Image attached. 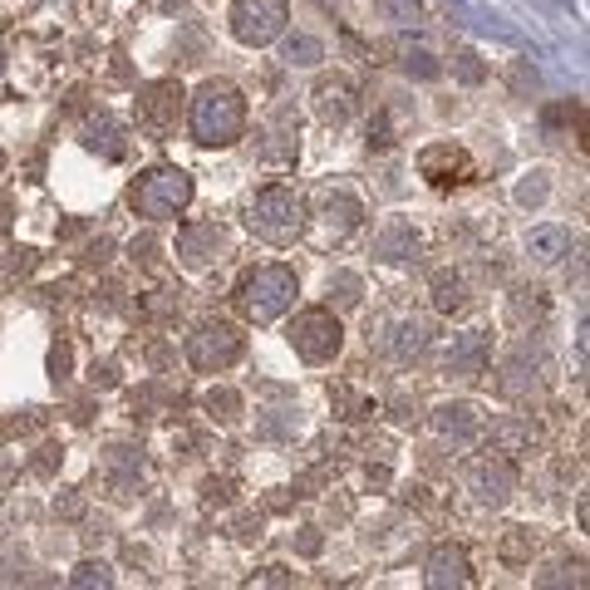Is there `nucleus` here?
Masks as SVG:
<instances>
[{
  "label": "nucleus",
  "mask_w": 590,
  "mask_h": 590,
  "mask_svg": "<svg viewBox=\"0 0 590 590\" xmlns=\"http://www.w3.org/2000/svg\"><path fill=\"white\" fill-rule=\"evenodd\" d=\"M192 138L202 148H232L236 138L246 133V94L236 89L232 79H207L192 94Z\"/></svg>",
  "instance_id": "obj_1"
},
{
  "label": "nucleus",
  "mask_w": 590,
  "mask_h": 590,
  "mask_svg": "<svg viewBox=\"0 0 590 590\" xmlns=\"http://www.w3.org/2000/svg\"><path fill=\"white\" fill-rule=\"evenodd\" d=\"M295 295H300V281H295L291 266H256L236 281V310L251 325H271V320L291 315Z\"/></svg>",
  "instance_id": "obj_2"
},
{
  "label": "nucleus",
  "mask_w": 590,
  "mask_h": 590,
  "mask_svg": "<svg viewBox=\"0 0 590 590\" xmlns=\"http://www.w3.org/2000/svg\"><path fill=\"white\" fill-rule=\"evenodd\" d=\"M246 227H251V236H261L271 246H291L295 236H305V227H310V202L291 187H266V192L251 197Z\"/></svg>",
  "instance_id": "obj_3"
},
{
  "label": "nucleus",
  "mask_w": 590,
  "mask_h": 590,
  "mask_svg": "<svg viewBox=\"0 0 590 590\" xmlns=\"http://www.w3.org/2000/svg\"><path fill=\"white\" fill-rule=\"evenodd\" d=\"M187 202H192V177L173 163H158V168L138 173V182L128 187V207L143 222H173Z\"/></svg>",
  "instance_id": "obj_4"
},
{
  "label": "nucleus",
  "mask_w": 590,
  "mask_h": 590,
  "mask_svg": "<svg viewBox=\"0 0 590 590\" xmlns=\"http://www.w3.org/2000/svg\"><path fill=\"white\" fill-rule=\"evenodd\" d=\"M286 340H291V350L300 354L305 364H330L335 354L345 350V325H340V315H335V310L310 305V310L291 315Z\"/></svg>",
  "instance_id": "obj_5"
},
{
  "label": "nucleus",
  "mask_w": 590,
  "mask_h": 590,
  "mask_svg": "<svg viewBox=\"0 0 590 590\" xmlns=\"http://www.w3.org/2000/svg\"><path fill=\"white\" fill-rule=\"evenodd\" d=\"M241 354H246V335L236 330L232 320H202V325L187 335V364L202 369V374L232 369Z\"/></svg>",
  "instance_id": "obj_6"
},
{
  "label": "nucleus",
  "mask_w": 590,
  "mask_h": 590,
  "mask_svg": "<svg viewBox=\"0 0 590 590\" xmlns=\"http://www.w3.org/2000/svg\"><path fill=\"white\" fill-rule=\"evenodd\" d=\"M291 25V0H232V35L246 50L281 40Z\"/></svg>",
  "instance_id": "obj_7"
},
{
  "label": "nucleus",
  "mask_w": 590,
  "mask_h": 590,
  "mask_svg": "<svg viewBox=\"0 0 590 590\" xmlns=\"http://www.w3.org/2000/svg\"><path fill=\"white\" fill-rule=\"evenodd\" d=\"M428 335L433 330L418 315H384L379 325H369V345H379L394 364H413L418 354L428 350Z\"/></svg>",
  "instance_id": "obj_8"
},
{
  "label": "nucleus",
  "mask_w": 590,
  "mask_h": 590,
  "mask_svg": "<svg viewBox=\"0 0 590 590\" xmlns=\"http://www.w3.org/2000/svg\"><path fill=\"white\" fill-rule=\"evenodd\" d=\"M463 487L472 492V502L477 507H502V502H512V492H517V468H512V458H472L468 472H463Z\"/></svg>",
  "instance_id": "obj_9"
},
{
  "label": "nucleus",
  "mask_w": 590,
  "mask_h": 590,
  "mask_svg": "<svg viewBox=\"0 0 590 590\" xmlns=\"http://www.w3.org/2000/svg\"><path fill=\"white\" fill-rule=\"evenodd\" d=\"M227 246H232V236H227L222 222H187L173 241V256L187 271H207V266H217L227 256Z\"/></svg>",
  "instance_id": "obj_10"
},
{
  "label": "nucleus",
  "mask_w": 590,
  "mask_h": 590,
  "mask_svg": "<svg viewBox=\"0 0 590 590\" xmlns=\"http://www.w3.org/2000/svg\"><path fill=\"white\" fill-rule=\"evenodd\" d=\"M418 173L428 177L433 187H463V182L477 177V168H472L468 148H458V143H428L418 153Z\"/></svg>",
  "instance_id": "obj_11"
},
{
  "label": "nucleus",
  "mask_w": 590,
  "mask_h": 590,
  "mask_svg": "<svg viewBox=\"0 0 590 590\" xmlns=\"http://www.w3.org/2000/svg\"><path fill=\"white\" fill-rule=\"evenodd\" d=\"M177 114H182V84L177 79H158V84H148L143 94H138V123L148 128V133H173L177 128Z\"/></svg>",
  "instance_id": "obj_12"
},
{
  "label": "nucleus",
  "mask_w": 590,
  "mask_h": 590,
  "mask_svg": "<svg viewBox=\"0 0 590 590\" xmlns=\"http://www.w3.org/2000/svg\"><path fill=\"white\" fill-rule=\"evenodd\" d=\"M541 379H546V354L536 350V345H517V350L502 359V369H497V389L507 399H522L531 389H541Z\"/></svg>",
  "instance_id": "obj_13"
},
{
  "label": "nucleus",
  "mask_w": 590,
  "mask_h": 590,
  "mask_svg": "<svg viewBox=\"0 0 590 590\" xmlns=\"http://www.w3.org/2000/svg\"><path fill=\"white\" fill-rule=\"evenodd\" d=\"M443 369L448 374H463V379H477V374H487V364H492V345H487V335L482 330H463V335H453L448 345H443Z\"/></svg>",
  "instance_id": "obj_14"
},
{
  "label": "nucleus",
  "mask_w": 590,
  "mask_h": 590,
  "mask_svg": "<svg viewBox=\"0 0 590 590\" xmlns=\"http://www.w3.org/2000/svg\"><path fill=\"white\" fill-rule=\"evenodd\" d=\"M423 581L433 590H463L472 586V561L463 546H453V541H443V546H433L428 551V566H423Z\"/></svg>",
  "instance_id": "obj_15"
},
{
  "label": "nucleus",
  "mask_w": 590,
  "mask_h": 590,
  "mask_svg": "<svg viewBox=\"0 0 590 590\" xmlns=\"http://www.w3.org/2000/svg\"><path fill=\"white\" fill-rule=\"evenodd\" d=\"M418 251H423V236L413 232L409 222H384L379 227V236H374V256L384 261V266H409V261H418Z\"/></svg>",
  "instance_id": "obj_16"
},
{
  "label": "nucleus",
  "mask_w": 590,
  "mask_h": 590,
  "mask_svg": "<svg viewBox=\"0 0 590 590\" xmlns=\"http://www.w3.org/2000/svg\"><path fill=\"white\" fill-rule=\"evenodd\" d=\"M315 114L325 118V123H350L359 114V99H354L350 79H320L315 84Z\"/></svg>",
  "instance_id": "obj_17"
},
{
  "label": "nucleus",
  "mask_w": 590,
  "mask_h": 590,
  "mask_svg": "<svg viewBox=\"0 0 590 590\" xmlns=\"http://www.w3.org/2000/svg\"><path fill=\"white\" fill-rule=\"evenodd\" d=\"M433 428H438L443 438L468 443V438L482 433V413H477V404H468V399H453V404H438V409H433Z\"/></svg>",
  "instance_id": "obj_18"
},
{
  "label": "nucleus",
  "mask_w": 590,
  "mask_h": 590,
  "mask_svg": "<svg viewBox=\"0 0 590 590\" xmlns=\"http://www.w3.org/2000/svg\"><path fill=\"white\" fill-rule=\"evenodd\" d=\"M84 148L99 153L104 163H118V158L128 153V128H123L114 114H99L89 128H84Z\"/></svg>",
  "instance_id": "obj_19"
},
{
  "label": "nucleus",
  "mask_w": 590,
  "mask_h": 590,
  "mask_svg": "<svg viewBox=\"0 0 590 590\" xmlns=\"http://www.w3.org/2000/svg\"><path fill=\"white\" fill-rule=\"evenodd\" d=\"M320 217H325V232L335 236V241H345V236L359 227L364 207H359V197H354V192H325V202H320Z\"/></svg>",
  "instance_id": "obj_20"
},
{
  "label": "nucleus",
  "mask_w": 590,
  "mask_h": 590,
  "mask_svg": "<svg viewBox=\"0 0 590 590\" xmlns=\"http://www.w3.org/2000/svg\"><path fill=\"white\" fill-rule=\"evenodd\" d=\"M487 438H492V453H502V458H517V453L536 448V428L522 423V418H497Z\"/></svg>",
  "instance_id": "obj_21"
},
{
  "label": "nucleus",
  "mask_w": 590,
  "mask_h": 590,
  "mask_svg": "<svg viewBox=\"0 0 590 590\" xmlns=\"http://www.w3.org/2000/svg\"><path fill=\"white\" fill-rule=\"evenodd\" d=\"M527 256L536 266H561L571 256V232L566 227H536L527 236Z\"/></svg>",
  "instance_id": "obj_22"
},
{
  "label": "nucleus",
  "mask_w": 590,
  "mask_h": 590,
  "mask_svg": "<svg viewBox=\"0 0 590 590\" xmlns=\"http://www.w3.org/2000/svg\"><path fill=\"white\" fill-rule=\"evenodd\" d=\"M428 291H433V310H438V315H458V310H468V281H463L458 271H438Z\"/></svg>",
  "instance_id": "obj_23"
},
{
  "label": "nucleus",
  "mask_w": 590,
  "mask_h": 590,
  "mask_svg": "<svg viewBox=\"0 0 590 590\" xmlns=\"http://www.w3.org/2000/svg\"><path fill=\"white\" fill-rule=\"evenodd\" d=\"M104 468L114 472L123 487H133V482L143 477V453H138V448H128V443H114V448L104 453Z\"/></svg>",
  "instance_id": "obj_24"
},
{
  "label": "nucleus",
  "mask_w": 590,
  "mask_h": 590,
  "mask_svg": "<svg viewBox=\"0 0 590 590\" xmlns=\"http://www.w3.org/2000/svg\"><path fill=\"white\" fill-rule=\"evenodd\" d=\"M281 55H286V64H295V69H315V64L325 59V40H320V35H291Z\"/></svg>",
  "instance_id": "obj_25"
},
{
  "label": "nucleus",
  "mask_w": 590,
  "mask_h": 590,
  "mask_svg": "<svg viewBox=\"0 0 590 590\" xmlns=\"http://www.w3.org/2000/svg\"><path fill=\"white\" fill-rule=\"evenodd\" d=\"M399 69H404L409 79H438V74H443V64L428 55L423 45H404V50H399Z\"/></svg>",
  "instance_id": "obj_26"
},
{
  "label": "nucleus",
  "mask_w": 590,
  "mask_h": 590,
  "mask_svg": "<svg viewBox=\"0 0 590 590\" xmlns=\"http://www.w3.org/2000/svg\"><path fill=\"white\" fill-rule=\"evenodd\" d=\"M202 409L212 413L217 423H236V418H241V394H236V389H227V384H217V389H207Z\"/></svg>",
  "instance_id": "obj_27"
},
{
  "label": "nucleus",
  "mask_w": 590,
  "mask_h": 590,
  "mask_svg": "<svg viewBox=\"0 0 590 590\" xmlns=\"http://www.w3.org/2000/svg\"><path fill=\"white\" fill-rule=\"evenodd\" d=\"M497 551H502V561H507V566H527L531 551H536V541H531L527 527H512L507 536H502V546H497Z\"/></svg>",
  "instance_id": "obj_28"
},
{
  "label": "nucleus",
  "mask_w": 590,
  "mask_h": 590,
  "mask_svg": "<svg viewBox=\"0 0 590 590\" xmlns=\"http://www.w3.org/2000/svg\"><path fill=\"white\" fill-rule=\"evenodd\" d=\"M512 320H517V325H541V320H546V300H541V291L512 295Z\"/></svg>",
  "instance_id": "obj_29"
},
{
  "label": "nucleus",
  "mask_w": 590,
  "mask_h": 590,
  "mask_svg": "<svg viewBox=\"0 0 590 590\" xmlns=\"http://www.w3.org/2000/svg\"><path fill=\"white\" fill-rule=\"evenodd\" d=\"M374 5L389 25H418L423 20V0H374Z\"/></svg>",
  "instance_id": "obj_30"
},
{
  "label": "nucleus",
  "mask_w": 590,
  "mask_h": 590,
  "mask_svg": "<svg viewBox=\"0 0 590 590\" xmlns=\"http://www.w3.org/2000/svg\"><path fill=\"white\" fill-rule=\"evenodd\" d=\"M546 192H551V173H541V168L517 182V202H522V207H541V202H546Z\"/></svg>",
  "instance_id": "obj_31"
},
{
  "label": "nucleus",
  "mask_w": 590,
  "mask_h": 590,
  "mask_svg": "<svg viewBox=\"0 0 590 590\" xmlns=\"http://www.w3.org/2000/svg\"><path fill=\"white\" fill-rule=\"evenodd\" d=\"M69 586L74 590H94V586H114V571L104 566V561H84L74 576H69Z\"/></svg>",
  "instance_id": "obj_32"
},
{
  "label": "nucleus",
  "mask_w": 590,
  "mask_h": 590,
  "mask_svg": "<svg viewBox=\"0 0 590 590\" xmlns=\"http://www.w3.org/2000/svg\"><path fill=\"white\" fill-rule=\"evenodd\" d=\"M335 409H340V418H369V413H374V399H364V394H354V389H335Z\"/></svg>",
  "instance_id": "obj_33"
},
{
  "label": "nucleus",
  "mask_w": 590,
  "mask_h": 590,
  "mask_svg": "<svg viewBox=\"0 0 590 590\" xmlns=\"http://www.w3.org/2000/svg\"><path fill=\"white\" fill-rule=\"evenodd\" d=\"M453 74H458L463 84H482V79H487V64L472 55V50H458V55H453Z\"/></svg>",
  "instance_id": "obj_34"
},
{
  "label": "nucleus",
  "mask_w": 590,
  "mask_h": 590,
  "mask_svg": "<svg viewBox=\"0 0 590 590\" xmlns=\"http://www.w3.org/2000/svg\"><path fill=\"white\" fill-rule=\"evenodd\" d=\"M389 148H394V118L374 114V123H369V153H389Z\"/></svg>",
  "instance_id": "obj_35"
},
{
  "label": "nucleus",
  "mask_w": 590,
  "mask_h": 590,
  "mask_svg": "<svg viewBox=\"0 0 590 590\" xmlns=\"http://www.w3.org/2000/svg\"><path fill=\"white\" fill-rule=\"evenodd\" d=\"M55 517H64V522H79V517H84V497L64 487V492L55 497Z\"/></svg>",
  "instance_id": "obj_36"
},
{
  "label": "nucleus",
  "mask_w": 590,
  "mask_h": 590,
  "mask_svg": "<svg viewBox=\"0 0 590 590\" xmlns=\"http://www.w3.org/2000/svg\"><path fill=\"white\" fill-rule=\"evenodd\" d=\"M330 291H340V305H359V276H350V271H340V276H330Z\"/></svg>",
  "instance_id": "obj_37"
},
{
  "label": "nucleus",
  "mask_w": 590,
  "mask_h": 590,
  "mask_svg": "<svg viewBox=\"0 0 590 590\" xmlns=\"http://www.w3.org/2000/svg\"><path fill=\"white\" fill-rule=\"evenodd\" d=\"M69 369H74V350H69V345H55V350H50V379H55V384H64V379H69Z\"/></svg>",
  "instance_id": "obj_38"
},
{
  "label": "nucleus",
  "mask_w": 590,
  "mask_h": 590,
  "mask_svg": "<svg viewBox=\"0 0 590 590\" xmlns=\"http://www.w3.org/2000/svg\"><path fill=\"white\" fill-rule=\"evenodd\" d=\"M202 502H207V507H227V502H232V482H227V477H222V482H217V477H207Z\"/></svg>",
  "instance_id": "obj_39"
},
{
  "label": "nucleus",
  "mask_w": 590,
  "mask_h": 590,
  "mask_svg": "<svg viewBox=\"0 0 590 590\" xmlns=\"http://www.w3.org/2000/svg\"><path fill=\"white\" fill-rule=\"evenodd\" d=\"M59 463H64V448H59V443H45V448H40V458H35L30 468L40 472V477H50V472L59 468Z\"/></svg>",
  "instance_id": "obj_40"
},
{
  "label": "nucleus",
  "mask_w": 590,
  "mask_h": 590,
  "mask_svg": "<svg viewBox=\"0 0 590 590\" xmlns=\"http://www.w3.org/2000/svg\"><path fill=\"white\" fill-rule=\"evenodd\" d=\"M89 384H94V389H114V384H118V369H114V359H104V364H94V369H89Z\"/></svg>",
  "instance_id": "obj_41"
},
{
  "label": "nucleus",
  "mask_w": 590,
  "mask_h": 590,
  "mask_svg": "<svg viewBox=\"0 0 590 590\" xmlns=\"http://www.w3.org/2000/svg\"><path fill=\"white\" fill-rule=\"evenodd\" d=\"M320 546H325V536L315 527H300V536H295V551L300 556H320Z\"/></svg>",
  "instance_id": "obj_42"
},
{
  "label": "nucleus",
  "mask_w": 590,
  "mask_h": 590,
  "mask_svg": "<svg viewBox=\"0 0 590 590\" xmlns=\"http://www.w3.org/2000/svg\"><path fill=\"white\" fill-rule=\"evenodd\" d=\"M109 256H114V241H109V236L89 241V251H84V261H89V266H109Z\"/></svg>",
  "instance_id": "obj_43"
},
{
  "label": "nucleus",
  "mask_w": 590,
  "mask_h": 590,
  "mask_svg": "<svg viewBox=\"0 0 590 590\" xmlns=\"http://www.w3.org/2000/svg\"><path fill=\"white\" fill-rule=\"evenodd\" d=\"M10 271H15V276H30V271H35V251H30V246H20V251L10 256Z\"/></svg>",
  "instance_id": "obj_44"
},
{
  "label": "nucleus",
  "mask_w": 590,
  "mask_h": 590,
  "mask_svg": "<svg viewBox=\"0 0 590 590\" xmlns=\"http://www.w3.org/2000/svg\"><path fill=\"white\" fill-rule=\"evenodd\" d=\"M256 581H261V586H291L295 576L286 571V566H266V576H256Z\"/></svg>",
  "instance_id": "obj_45"
},
{
  "label": "nucleus",
  "mask_w": 590,
  "mask_h": 590,
  "mask_svg": "<svg viewBox=\"0 0 590 590\" xmlns=\"http://www.w3.org/2000/svg\"><path fill=\"white\" fill-rule=\"evenodd\" d=\"M232 536H236V541H251V536H261V522H251V517H241V522H236V527H232Z\"/></svg>",
  "instance_id": "obj_46"
},
{
  "label": "nucleus",
  "mask_w": 590,
  "mask_h": 590,
  "mask_svg": "<svg viewBox=\"0 0 590 590\" xmlns=\"http://www.w3.org/2000/svg\"><path fill=\"white\" fill-rule=\"evenodd\" d=\"M0 173H5V153H0Z\"/></svg>",
  "instance_id": "obj_47"
}]
</instances>
